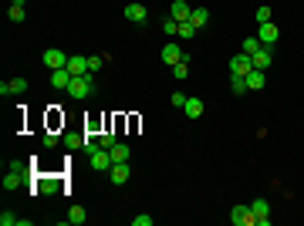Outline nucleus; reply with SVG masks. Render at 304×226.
<instances>
[{
  "label": "nucleus",
  "mask_w": 304,
  "mask_h": 226,
  "mask_svg": "<svg viewBox=\"0 0 304 226\" xmlns=\"http://www.w3.org/2000/svg\"><path fill=\"white\" fill-rule=\"evenodd\" d=\"M190 14H193V7L186 4V0H172V7H169V17H172V21L186 24L190 21Z\"/></svg>",
  "instance_id": "9"
},
{
  "label": "nucleus",
  "mask_w": 304,
  "mask_h": 226,
  "mask_svg": "<svg viewBox=\"0 0 304 226\" xmlns=\"http://www.w3.org/2000/svg\"><path fill=\"white\" fill-rule=\"evenodd\" d=\"M260 47H264V44H260V37H257V34H250V37H244V54H257Z\"/></svg>",
  "instance_id": "22"
},
{
  "label": "nucleus",
  "mask_w": 304,
  "mask_h": 226,
  "mask_svg": "<svg viewBox=\"0 0 304 226\" xmlns=\"http://www.w3.org/2000/svg\"><path fill=\"white\" fill-rule=\"evenodd\" d=\"M172 74H176V81H183L186 74H190V64H186V61H179V64L172 68Z\"/></svg>",
  "instance_id": "32"
},
{
  "label": "nucleus",
  "mask_w": 304,
  "mask_h": 226,
  "mask_svg": "<svg viewBox=\"0 0 304 226\" xmlns=\"http://www.w3.org/2000/svg\"><path fill=\"white\" fill-rule=\"evenodd\" d=\"M132 226H152V216H146V213H142V216H135Z\"/></svg>",
  "instance_id": "36"
},
{
  "label": "nucleus",
  "mask_w": 304,
  "mask_h": 226,
  "mask_svg": "<svg viewBox=\"0 0 304 226\" xmlns=\"http://www.w3.org/2000/svg\"><path fill=\"white\" fill-rule=\"evenodd\" d=\"M71 78H75V74H71L68 68H57V71H51V85H54V88H65V91H68Z\"/></svg>",
  "instance_id": "14"
},
{
  "label": "nucleus",
  "mask_w": 304,
  "mask_h": 226,
  "mask_svg": "<svg viewBox=\"0 0 304 226\" xmlns=\"http://www.w3.org/2000/svg\"><path fill=\"white\" fill-rule=\"evenodd\" d=\"M65 148H85V135H65Z\"/></svg>",
  "instance_id": "24"
},
{
  "label": "nucleus",
  "mask_w": 304,
  "mask_h": 226,
  "mask_svg": "<svg viewBox=\"0 0 304 226\" xmlns=\"http://www.w3.org/2000/svg\"><path fill=\"white\" fill-rule=\"evenodd\" d=\"M250 71H254L250 54H233V57H230V74H233V78H247Z\"/></svg>",
  "instance_id": "2"
},
{
  "label": "nucleus",
  "mask_w": 304,
  "mask_h": 226,
  "mask_svg": "<svg viewBox=\"0 0 304 226\" xmlns=\"http://www.w3.org/2000/svg\"><path fill=\"white\" fill-rule=\"evenodd\" d=\"M250 213L257 216V226H270V203L267 199H254L250 203Z\"/></svg>",
  "instance_id": "7"
},
{
  "label": "nucleus",
  "mask_w": 304,
  "mask_h": 226,
  "mask_svg": "<svg viewBox=\"0 0 304 226\" xmlns=\"http://www.w3.org/2000/svg\"><path fill=\"white\" fill-rule=\"evenodd\" d=\"M169 105H172V108H183V105H186V95H183V91H172V95H169Z\"/></svg>",
  "instance_id": "30"
},
{
  "label": "nucleus",
  "mask_w": 304,
  "mask_h": 226,
  "mask_svg": "<svg viewBox=\"0 0 304 226\" xmlns=\"http://www.w3.org/2000/svg\"><path fill=\"white\" fill-rule=\"evenodd\" d=\"M105 64V54H88V71H98Z\"/></svg>",
  "instance_id": "29"
},
{
  "label": "nucleus",
  "mask_w": 304,
  "mask_h": 226,
  "mask_svg": "<svg viewBox=\"0 0 304 226\" xmlns=\"http://www.w3.org/2000/svg\"><path fill=\"white\" fill-rule=\"evenodd\" d=\"M91 169H98V172H108V169H112V152L98 145L95 152H91Z\"/></svg>",
  "instance_id": "6"
},
{
  "label": "nucleus",
  "mask_w": 304,
  "mask_h": 226,
  "mask_svg": "<svg viewBox=\"0 0 304 226\" xmlns=\"http://www.w3.org/2000/svg\"><path fill=\"white\" fill-rule=\"evenodd\" d=\"M250 61H254V68H260V71H267L270 68V61H274V47H260L257 54H250Z\"/></svg>",
  "instance_id": "10"
},
{
  "label": "nucleus",
  "mask_w": 304,
  "mask_h": 226,
  "mask_svg": "<svg viewBox=\"0 0 304 226\" xmlns=\"http://www.w3.org/2000/svg\"><path fill=\"white\" fill-rule=\"evenodd\" d=\"M230 223L233 226H254L257 216L250 213V206H233V209H230Z\"/></svg>",
  "instance_id": "4"
},
{
  "label": "nucleus",
  "mask_w": 304,
  "mask_h": 226,
  "mask_svg": "<svg viewBox=\"0 0 304 226\" xmlns=\"http://www.w3.org/2000/svg\"><path fill=\"white\" fill-rule=\"evenodd\" d=\"M44 148H57V135L54 132H44Z\"/></svg>",
  "instance_id": "35"
},
{
  "label": "nucleus",
  "mask_w": 304,
  "mask_h": 226,
  "mask_svg": "<svg viewBox=\"0 0 304 226\" xmlns=\"http://www.w3.org/2000/svg\"><path fill=\"white\" fill-rule=\"evenodd\" d=\"M203 108H206V105H203L200 98H186V105H183L186 118H200V115H203Z\"/></svg>",
  "instance_id": "19"
},
{
  "label": "nucleus",
  "mask_w": 304,
  "mask_h": 226,
  "mask_svg": "<svg viewBox=\"0 0 304 226\" xmlns=\"http://www.w3.org/2000/svg\"><path fill=\"white\" fill-rule=\"evenodd\" d=\"M108 179H112L115 186H122V182L129 179V162H112V169H108Z\"/></svg>",
  "instance_id": "12"
},
{
  "label": "nucleus",
  "mask_w": 304,
  "mask_h": 226,
  "mask_svg": "<svg viewBox=\"0 0 304 226\" xmlns=\"http://www.w3.org/2000/svg\"><path fill=\"white\" fill-rule=\"evenodd\" d=\"M68 57H71V54L57 51V47H47V51H44V64H47L51 71H57V68H68Z\"/></svg>",
  "instance_id": "5"
},
{
  "label": "nucleus",
  "mask_w": 304,
  "mask_h": 226,
  "mask_svg": "<svg viewBox=\"0 0 304 226\" xmlns=\"http://www.w3.org/2000/svg\"><path fill=\"white\" fill-rule=\"evenodd\" d=\"M254 17H257V24H267V21H270V7H267V4H260Z\"/></svg>",
  "instance_id": "28"
},
{
  "label": "nucleus",
  "mask_w": 304,
  "mask_h": 226,
  "mask_svg": "<svg viewBox=\"0 0 304 226\" xmlns=\"http://www.w3.org/2000/svg\"><path fill=\"white\" fill-rule=\"evenodd\" d=\"M162 64H166V68H176V64H179V61H186V51H183L179 44H172V41H169L166 47H162Z\"/></svg>",
  "instance_id": "3"
},
{
  "label": "nucleus",
  "mask_w": 304,
  "mask_h": 226,
  "mask_svg": "<svg viewBox=\"0 0 304 226\" xmlns=\"http://www.w3.org/2000/svg\"><path fill=\"white\" fill-rule=\"evenodd\" d=\"M230 91H233V95H244V91H247V78H233V74H230Z\"/></svg>",
  "instance_id": "25"
},
{
  "label": "nucleus",
  "mask_w": 304,
  "mask_h": 226,
  "mask_svg": "<svg viewBox=\"0 0 304 226\" xmlns=\"http://www.w3.org/2000/svg\"><path fill=\"white\" fill-rule=\"evenodd\" d=\"M264 85H267V74H264L260 68H254V71L247 74V88H250V91H260Z\"/></svg>",
  "instance_id": "16"
},
{
  "label": "nucleus",
  "mask_w": 304,
  "mask_h": 226,
  "mask_svg": "<svg viewBox=\"0 0 304 226\" xmlns=\"http://www.w3.org/2000/svg\"><path fill=\"white\" fill-rule=\"evenodd\" d=\"M11 91L14 95H24L27 91V78H11Z\"/></svg>",
  "instance_id": "27"
},
{
  "label": "nucleus",
  "mask_w": 304,
  "mask_h": 226,
  "mask_svg": "<svg viewBox=\"0 0 304 226\" xmlns=\"http://www.w3.org/2000/svg\"><path fill=\"white\" fill-rule=\"evenodd\" d=\"M85 219H88V213H85V206H71V209H68V223L81 226Z\"/></svg>",
  "instance_id": "20"
},
{
  "label": "nucleus",
  "mask_w": 304,
  "mask_h": 226,
  "mask_svg": "<svg viewBox=\"0 0 304 226\" xmlns=\"http://www.w3.org/2000/svg\"><path fill=\"white\" fill-rule=\"evenodd\" d=\"M206 21H210V11L206 7H193V14H190V24L200 31V27H206Z\"/></svg>",
  "instance_id": "18"
},
{
  "label": "nucleus",
  "mask_w": 304,
  "mask_h": 226,
  "mask_svg": "<svg viewBox=\"0 0 304 226\" xmlns=\"http://www.w3.org/2000/svg\"><path fill=\"white\" fill-rule=\"evenodd\" d=\"M7 17H11L14 24L24 21V0H11V11H7Z\"/></svg>",
  "instance_id": "21"
},
{
  "label": "nucleus",
  "mask_w": 304,
  "mask_h": 226,
  "mask_svg": "<svg viewBox=\"0 0 304 226\" xmlns=\"http://www.w3.org/2000/svg\"><path fill=\"white\" fill-rule=\"evenodd\" d=\"M257 37H260V44L274 47V44H277V24H274V21L260 24V27H257Z\"/></svg>",
  "instance_id": "8"
},
{
  "label": "nucleus",
  "mask_w": 304,
  "mask_h": 226,
  "mask_svg": "<svg viewBox=\"0 0 304 226\" xmlns=\"http://www.w3.org/2000/svg\"><path fill=\"white\" fill-rule=\"evenodd\" d=\"M108 152H112V162H129V159H132V148L125 145V142H115Z\"/></svg>",
  "instance_id": "17"
},
{
  "label": "nucleus",
  "mask_w": 304,
  "mask_h": 226,
  "mask_svg": "<svg viewBox=\"0 0 304 226\" xmlns=\"http://www.w3.org/2000/svg\"><path fill=\"white\" fill-rule=\"evenodd\" d=\"M91 91H95V85H91V71H88V74H78V78H71V85H68V95H71L75 102H85Z\"/></svg>",
  "instance_id": "1"
},
{
  "label": "nucleus",
  "mask_w": 304,
  "mask_h": 226,
  "mask_svg": "<svg viewBox=\"0 0 304 226\" xmlns=\"http://www.w3.org/2000/svg\"><path fill=\"white\" fill-rule=\"evenodd\" d=\"M98 145H101V148H112V145H115V132H105V135L98 138Z\"/></svg>",
  "instance_id": "33"
},
{
  "label": "nucleus",
  "mask_w": 304,
  "mask_h": 226,
  "mask_svg": "<svg viewBox=\"0 0 304 226\" xmlns=\"http://www.w3.org/2000/svg\"><path fill=\"white\" fill-rule=\"evenodd\" d=\"M193 34H196V27H193L190 21H186V24H179V37H183V41H190Z\"/></svg>",
  "instance_id": "31"
},
{
  "label": "nucleus",
  "mask_w": 304,
  "mask_h": 226,
  "mask_svg": "<svg viewBox=\"0 0 304 226\" xmlns=\"http://www.w3.org/2000/svg\"><path fill=\"white\" fill-rule=\"evenodd\" d=\"M37 186H41V192H57V189H65V182H61V179H41Z\"/></svg>",
  "instance_id": "23"
},
{
  "label": "nucleus",
  "mask_w": 304,
  "mask_h": 226,
  "mask_svg": "<svg viewBox=\"0 0 304 226\" xmlns=\"http://www.w3.org/2000/svg\"><path fill=\"white\" fill-rule=\"evenodd\" d=\"M162 31H166L169 37H176V34H179V21H172V17H166V21H162Z\"/></svg>",
  "instance_id": "26"
},
{
  "label": "nucleus",
  "mask_w": 304,
  "mask_h": 226,
  "mask_svg": "<svg viewBox=\"0 0 304 226\" xmlns=\"http://www.w3.org/2000/svg\"><path fill=\"white\" fill-rule=\"evenodd\" d=\"M68 71L78 78V74H88V57H81V54H71L68 57Z\"/></svg>",
  "instance_id": "13"
},
{
  "label": "nucleus",
  "mask_w": 304,
  "mask_h": 226,
  "mask_svg": "<svg viewBox=\"0 0 304 226\" xmlns=\"http://www.w3.org/2000/svg\"><path fill=\"white\" fill-rule=\"evenodd\" d=\"M21 182H24V169H21V166H14V169L4 176V189H17Z\"/></svg>",
  "instance_id": "15"
},
{
  "label": "nucleus",
  "mask_w": 304,
  "mask_h": 226,
  "mask_svg": "<svg viewBox=\"0 0 304 226\" xmlns=\"http://www.w3.org/2000/svg\"><path fill=\"white\" fill-rule=\"evenodd\" d=\"M0 226H17V216L14 213H0Z\"/></svg>",
  "instance_id": "34"
},
{
  "label": "nucleus",
  "mask_w": 304,
  "mask_h": 226,
  "mask_svg": "<svg viewBox=\"0 0 304 226\" xmlns=\"http://www.w3.org/2000/svg\"><path fill=\"white\" fill-rule=\"evenodd\" d=\"M146 17H149V11L142 7V4H129V7H125V21H132V24H146Z\"/></svg>",
  "instance_id": "11"
}]
</instances>
